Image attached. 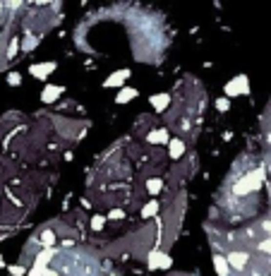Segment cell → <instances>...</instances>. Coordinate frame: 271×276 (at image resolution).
<instances>
[{
	"label": "cell",
	"mask_w": 271,
	"mask_h": 276,
	"mask_svg": "<svg viewBox=\"0 0 271 276\" xmlns=\"http://www.w3.org/2000/svg\"><path fill=\"white\" fill-rule=\"evenodd\" d=\"M262 183H264V170L262 168H257V170H252V173H245L243 178L233 185V192L235 194H250V192H257L259 188H262Z\"/></svg>",
	"instance_id": "6da1fadb"
},
{
	"label": "cell",
	"mask_w": 271,
	"mask_h": 276,
	"mask_svg": "<svg viewBox=\"0 0 271 276\" xmlns=\"http://www.w3.org/2000/svg\"><path fill=\"white\" fill-rule=\"evenodd\" d=\"M226 99H235V96H247L250 94V77L247 75H235L230 82H226L223 86Z\"/></svg>",
	"instance_id": "7a4b0ae2"
},
{
	"label": "cell",
	"mask_w": 271,
	"mask_h": 276,
	"mask_svg": "<svg viewBox=\"0 0 271 276\" xmlns=\"http://www.w3.org/2000/svg\"><path fill=\"white\" fill-rule=\"evenodd\" d=\"M146 267L149 269H170L173 267V259L166 255V252H161V250H151L149 252V257H146Z\"/></svg>",
	"instance_id": "3957f363"
},
{
	"label": "cell",
	"mask_w": 271,
	"mask_h": 276,
	"mask_svg": "<svg viewBox=\"0 0 271 276\" xmlns=\"http://www.w3.org/2000/svg\"><path fill=\"white\" fill-rule=\"evenodd\" d=\"M226 259H228L230 269H235V272H243L245 264L250 262V255H247V252H243V250H230V252L226 255Z\"/></svg>",
	"instance_id": "277c9868"
},
{
	"label": "cell",
	"mask_w": 271,
	"mask_h": 276,
	"mask_svg": "<svg viewBox=\"0 0 271 276\" xmlns=\"http://www.w3.org/2000/svg\"><path fill=\"white\" fill-rule=\"evenodd\" d=\"M132 72L127 70V67H123V70H115V72H110L108 77L104 80V86L106 89H113V86H123V84L127 82V77H130Z\"/></svg>",
	"instance_id": "5b68a950"
},
{
	"label": "cell",
	"mask_w": 271,
	"mask_h": 276,
	"mask_svg": "<svg viewBox=\"0 0 271 276\" xmlns=\"http://www.w3.org/2000/svg\"><path fill=\"white\" fill-rule=\"evenodd\" d=\"M55 63H34L31 67H29V72L36 77V80H46V77H51L55 72Z\"/></svg>",
	"instance_id": "8992f818"
},
{
	"label": "cell",
	"mask_w": 271,
	"mask_h": 276,
	"mask_svg": "<svg viewBox=\"0 0 271 276\" xmlns=\"http://www.w3.org/2000/svg\"><path fill=\"white\" fill-rule=\"evenodd\" d=\"M63 91H65V86H58V84H46V86H43V91H41V101H43V104H53V101H58V99L63 96Z\"/></svg>",
	"instance_id": "52a82bcc"
},
{
	"label": "cell",
	"mask_w": 271,
	"mask_h": 276,
	"mask_svg": "<svg viewBox=\"0 0 271 276\" xmlns=\"http://www.w3.org/2000/svg\"><path fill=\"white\" fill-rule=\"evenodd\" d=\"M170 94H166V91H161V94H154V96H149V104L154 106V110H159V113H163V110L170 106Z\"/></svg>",
	"instance_id": "ba28073f"
},
{
	"label": "cell",
	"mask_w": 271,
	"mask_h": 276,
	"mask_svg": "<svg viewBox=\"0 0 271 276\" xmlns=\"http://www.w3.org/2000/svg\"><path fill=\"white\" fill-rule=\"evenodd\" d=\"M55 252H58V250H53V248L41 250V252L36 255V259H34V267H39V269H43V272H46V269H48V262L55 257Z\"/></svg>",
	"instance_id": "9c48e42d"
},
{
	"label": "cell",
	"mask_w": 271,
	"mask_h": 276,
	"mask_svg": "<svg viewBox=\"0 0 271 276\" xmlns=\"http://www.w3.org/2000/svg\"><path fill=\"white\" fill-rule=\"evenodd\" d=\"M168 151H170V159H183V154H185V142L178 137H173L170 142H168Z\"/></svg>",
	"instance_id": "30bf717a"
},
{
	"label": "cell",
	"mask_w": 271,
	"mask_h": 276,
	"mask_svg": "<svg viewBox=\"0 0 271 276\" xmlns=\"http://www.w3.org/2000/svg\"><path fill=\"white\" fill-rule=\"evenodd\" d=\"M211 262H214V269H216L218 276H230V264H228V259L223 255H214Z\"/></svg>",
	"instance_id": "8fae6325"
},
{
	"label": "cell",
	"mask_w": 271,
	"mask_h": 276,
	"mask_svg": "<svg viewBox=\"0 0 271 276\" xmlns=\"http://www.w3.org/2000/svg\"><path fill=\"white\" fill-rule=\"evenodd\" d=\"M135 96H137L135 86H123V89L118 91V96H115V104H120V106H123V104H130Z\"/></svg>",
	"instance_id": "7c38bea8"
},
{
	"label": "cell",
	"mask_w": 271,
	"mask_h": 276,
	"mask_svg": "<svg viewBox=\"0 0 271 276\" xmlns=\"http://www.w3.org/2000/svg\"><path fill=\"white\" fill-rule=\"evenodd\" d=\"M146 139H149V142H154V144H168V142H170V137H168V132H166V130H151Z\"/></svg>",
	"instance_id": "4fadbf2b"
},
{
	"label": "cell",
	"mask_w": 271,
	"mask_h": 276,
	"mask_svg": "<svg viewBox=\"0 0 271 276\" xmlns=\"http://www.w3.org/2000/svg\"><path fill=\"white\" fill-rule=\"evenodd\" d=\"M161 190H163V180H161V178H149V180H146V192H149V194H154V197H156Z\"/></svg>",
	"instance_id": "5bb4252c"
},
{
	"label": "cell",
	"mask_w": 271,
	"mask_h": 276,
	"mask_svg": "<svg viewBox=\"0 0 271 276\" xmlns=\"http://www.w3.org/2000/svg\"><path fill=\"white\" fill-rule=\"evenodd\" d=\"M159 214V202L156 199H151L149 204H144V209H142V216L144 219H151V216H156Z\"/></svg>",
	"instance_id": "9a60e30c"
},
{
	"label": "cell",
	"mask_w": 271,
	"mask_h": 276,
	"mask_svg": "<svg viewBox=\"0 0 271 276\" xmlns=\"http://www.w3.org/2000/svg\"><path fill=\"white\" fill-rule=\"evenodd\" d=\"M53 243H55V233L53 231H43L41 233V245L43 248H53Z\"/></svg>",
	"instance_id": "2e32d148"
},
{
	"label": "cell",
	"mask_w": 271,
	"mask_h": 276,
	"mask_svg": "<svg viewBox=\"0 0 271 276\" xmlns=\"http://www.w3.org/2000/svg\"><path fill=\"white\" fill-rule=\"evenodd\" d=\"M20 46H22V43H20V39H12V41H10V46H7V60H12V58L17 55Z\"/></svg>",
	"instance_id": "e0dca14e"
},
{
	"label": "cell",
	"mask_w": 271,
	"mask_h": 276,
	"mask_svg": "<svg viewBox=\"0 0 271 276\" xmlns=\"http://www.w3.org/2000/svg\"><path fill=\"white\" fill-rule=\"evenodd\" d=\"M106 216H91V231H104Z\"/></svg>",
	"instance_id": "ac0fdd59"
},
{
	"label": "cell",
	"mask_w": 271,
	"mask_h": 276,
	"mask_svg": "<svg viewBox=\"0 0 271 276\" xmlns=\"http://www.w3.org/2000/svg\"><path fill=\"white\" fill-rule=\"evenodd\" d=\"M36 46H39V39H36V36H27V39L22 41V48H24V51H31V48H36Z\"/></svg>",
	"instance_id": "d6986e66"
},
{
	"label": "cell",
	"mask_w": 271,
	"mask_h": 276,
	"mask_svg": "<svg viewBox=\"0 0 271 276\" xmlns=\"http://www.w3.org/2000/svg\"><path fill=\"white\" fill-rule=\"evenodd\" d=\"M228 108H230V99H226V96H221V99H216V110H221V113H226Z\"/></svg>",
	"instance_id": "ffe728a7"
},
{
	"label": "cell",
	"mask_w": 271,
	"mask_h": 276,
	"mask_svg": "<svg viewBox=\"0 0 271 276\" xmlns=\"http://www.w3.org/2000/svg\"><path fill=\"white\" fill-rule=\"evenodd\" d=\"M7 84H10V86H20V84H22V75H20V72H10V75H7Z\"/></svg>",
	"instance_id": "44dd1931"
},
{
	"label": "cell",
	"mask_w": 271,
	"mask_h": 276,
	"mask_svg": "<svg viewBox=\"0 0 271 276\" xmlns=\"http://www.w3.org/2000/svg\"><path fill=\"white\" fill-rule=\"evenodd\" d=\"M10 274L12 276H24V274H29V272L24 269V267H20V264H12V267H10Z\"/></svg>",
	"instance_id": "7402d4cb"
},
{
	"label": "cell",
	"mask_w": 271,
	"mask_h": 276,
	"mask_svg": "<svg viewBox=\"0 0 271 276\" xmlns=\"http://www.w3.org/2000/svg\"><path fill=\"white\" fill-rule=\"evenodd\" d=\"M259 250H262L264 255H271V238H269V240H264V243L259 245Z\"/></svg>",
	"instance_id": "603a6c76"
},
{
	"label": "cell",
	"mask_w": 271,
	"mask_h": 276,
	"mask_svg": "<svg viewBox=\"0 0 271 276\" xmlns=\"http://www.w3.org/2000/svg\"><path fill=\"white\" fill-rule=\"evenodd\" d=\"M27 276H43V269H39V267H34V264H31V269H29Z\"/></svg>",
	"instance_id": "cb8c5ba5"
},
{
	"label": "cell",
	"mask_w": 271,
	"mask_h": 276,
	"mask_svg": "<svg viewBox=\"0 0 271 276\" xmlns=\"http://www.w3.org/2000/svg\"><path fill=\"white\" fill-rule=\"evenodd\" d=\"M108 219H123V212H110Z\"/></svg>",
	"instance_id": "d4e9b609"
},
{
	"label": "cell",
	"mask_w": 271,
	"mask_h": 276,
	"mask_svg": "<svg viewBox=\"0 0 271 276\" xmlns=\"http://www.w3.org/2000/svg\"><path fill=\"white\" fill-rule=\"evenodd\" d=\"M43 276H60V274H58L55 269H46V272H43Z\"/></svg>",
	"instance_id": "484cf974"
},
{
	"label": "cell",
	"mask_w": 271,
	"mask_h": 276,
	"mask_svg": "<svg viewBox=\"0 0 271 276\" xmlns=\"http://www.w3.org/2000/svg\"><path fill=\"white\" fill-rule=\"evenodd\" d=\"M267 233H269V238H271V221H267Z\"/></svg>",
	"instance_id": "4316f807"
},
{
	"label": "cell",
	"mask_w": 271,
	"mask_h": 276,
	"mask_svg": "<svg viewBox=\"0 0 271 276\" xmlns=\"http://www.w3.org/2000/svg\"><path fill=\"white\" fill-rule=\"evenodd\" d=\"M2 267H5V259H2V255H0V269H2Z\"/></svg>",
	"instance_id": "83f0119b"
}]
</instances>
